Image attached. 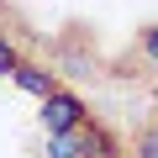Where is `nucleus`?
<instances>
[{
	"label": "nucleus",
	"mask_w": 158,
	"mask_h": 158,
	"mask_svg": "<svg viewBox=\"0 0 158 158\" xmlns=\"http://www.w3.org/2000/svg\"><path fill=\"white\" fill-rule=\"evenodd\" d=\"M16 63H21L16 48H11V42H0V74H16Z\"/></svg>",
	"instance_id": "nucleus-3"
},
{
	"label": "nucleus",
	"mask_w": 158,
	"mask_h": 158,
	"mask_svg": "<svg viewBox=\"0 0 158 158\" xmlns=\"http://www.w3.org/2000/svg\"><path fill=\"white\" fill-rule=\"evenodd\" d=\"M137 158H158V132H148V137L137 142Z\"/></svg>",
	"instance_id": "nucleus-4"
},
{
	"label": "nucleus",
	"mask_w": 158,
	"mask_h": 158,
	"mask_svg": "<svg viewBox=\"0 0 158 158\" xmlns=\"http://www.w3.org/2000/svg\"><path fill=\"white\" fill-rule=\"evenodd\" d=\"M74 127H85V100L69 95V90H53L42 100V132L58 137V132H74Z\"/></svg>",
	"instance_id": "nucleus-1"
},
{
	"label": "nucleus",
	"mask_w": 158,
	"mask_h": 158,
	"mask_svg": "<svg viewBox=\"0 0 158 158\" xmlns=\"http://www.w3.org/2000/svg\"><path fill=\"white\" fill-rule=\"evenodd\" d=\"M142 53L158 63V27H148V32H142Z\"/></svg>",
	"instance_id": "nucleus-5"
},
{
	"label": "nucleus",
	"mask_w": 158,
	"mask_h": 158,
	"mask_svg": "<svg viewBox=\"0 0 158 158\" xmlns=\"http://www.w3.org/2000/svg\"><path fill=\"white\" fill-rule=\"evenodd\" d=\"M11 79H16V90H27V95H37V100H48V95H53V74H42L37 63H16V74H11Z\"/></svg>",
	"instance_id": "nucleus-2"
}]
</instances>
